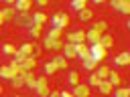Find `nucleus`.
Listing matches in <instances>:
<instances>
[{
    "instance_id": "20e7f679",
    "label": "nucleus",
    "mask_w": 130,
    "mask_h": 97,
    "mask_svg": "<svg viewBox=\"0 0 130 97\" xmlns=\"http://www.w3.org/2000/svg\"><path fill=\"white\" fill-rule=\"evenodd\" d=\"M37 81H39V85H37V95L39 97H49L51 93H49V81H47V75H41V77H37Z\"/></svg>"
},
{
    "instance_id": "393cba45",
    "label": "nucleus",
    "mask_w": 130,
    "mask_h": 97,
    "mask_svg": "<svg viewBox=\"0 0 130 97\" xmlns=\"http://www.w3.org/2000/svg\"><path fill=\"white\" fill-rule=\"evenodd\" d=\"M35 65H37V59H35V57H26V61L22 63V69H24V71H32Z\"/></svg>"
},
{
    "instance_id": "cd10ccee",
    "label": "nucleus",
    "mask_w": 130,
    "mask_h": 97,
    "mask_svg": "<svg viewBox=\"0 0 130 97\" xmlns=\"http://www.w3.org/2000/svg\"><path fill=\"white\" fill-rule=\"evenodd\" d=\"M108 81H110L114 87H120V83H122V81H120V75H118L116 71H110V75H108Z\"/></svg>"
},
{
    "instance_id": "aec40b11",
    "label": "nucleus",
    "mask_w": 130,
    "mask_h": 97,
    "mask_svg": "<svg viewBox=\"0 0 130 97\" xmlns=\"http://www.w3.org/2000/svg\"><path fill=\"white\" fill-rule=\"evenodd\" d=\"M61 34H63V30H61V28H51V30L45 34V38H49V40H59V38H61Z\"/></svg>"
},
{
    "instance_id": "4468645a",
    "label": "nucleus",
    "mask_w": 130,
    "mask_h": 97,
    "mask_svg": "<svg viewBox=\"0 0 130 97\" xmlns=\"http://www.w3.org/2000/svg\"><path fill=\"white\" fill-rule=\"evenodd\" d=\"M63 57H65V59H75V57H77L75 44H71V42H65V44H63Z\"/></svg>"
},
{
    "instance_id": "a19ab883",
    "label": "nucleus",
    "mask_w": 130,
    "mask_h": 97,
    "mask_svg": "<svg viewBox=\"0 0 130 97\" xmlns=\"http://www.w3.org/2000/svg\"><path fill=\"white\" fill-rule=\"evenodd\" d=\"M49 97H61V91H51V95Z\"/></svg>"
},
{
    "instance_id": "423d86ee",
    "label": "nucleus",
    "mask_w": 130,
    "mask_h": 97,
    "mask_svg": "<svg viewBox=\"0 0 130 97\" xmlns=\"http://www.w3.org/2000/svg\"><path fill=\"white\" fill-rule=\"evenodd\" d=\"M75 51H77V59H79L81 63L87 61V59H91V55H89V44L79 42V44H75Z\"/></svg>"
},
{
    "instance_id": "1a4fd4ad",
    "label": "nucleus",
    "mask_w": 130,
    "mask_h": 97,
    "mask_svg": "<svg viewBox=\"0 0 130 97\" xmlns=\"http://www.w3.org/2000/svg\"><path fill=\"white\" fill-rule=\"evenodd\" d=\"M100 38H102V32H98L95 28L85 30V40H87V44H95V42H100Z\"/></svg>"
},
{
    "instance_id": "b1692460",
    "label": "nucleus",
    "mask_w": 130,
    "mask_h": 97,
    "mask_svg": "<svg viewBox=\"0 0 130 97\" xmlns=\"http://www.w3.org/2000/svg\"><path fill=\"white\" fill-rule=\"evenodd\" d=\"M100 44H102L104 48H110V46L114 44V38H112L110 34H106V32H104V34H102V38H100Z\"/></svg>"
},
{
    "instance_id": "dca6fc26",
    "label": "nucleus",
    "mask_w": 130,
    "mask_h": 97,
    "mask_svg": "<svg viewBox=\"0 0 130 97\" xmlns=\"http://www.w3.org/2000/svg\"><path fill=\"white\" fill-rule=\"evenodd\" d=\"M112 89H114V85H112L108 79H104V81L100 83V87H98V91H100L102 95H110V93H112Z\"/></svg>"
},
{
    "instance_id": "2f4dec72",
    "label": "nucleus",
    "mask_w": 130,
    "mask_h": 97,
    "mask_svg": "<svg viewBox=\"0 0 130 97\" xmlns=\"http://www.w3.org/2000/svg\"><path fill=\"white\" fill-rule=\"evenodd\" d=\"M10 85H12V87H16V89H18V87H24V77H22V75L12 77V79H10Z\"/></svg>"
},
{
    "instance_id": "e433bc0d",
    "label": "nucleus",
    "mask_w": 130,
    "mask_h": 97,
    "mask_svg": "<svg viewBox=\"0 0 130 97\" xmlns=\"http://www.w3.org/2000/svg\"><path fill=\"white\" fill-rule=\"evenodd\" d=\"M120 2H122V0H112V2H110V8H112V10H120Z\"/></svg>"
},
{
    "instance_id": "72a5a7b5",
    "label": "nucleus",
    "mask_w": 130,
    "mask_h": 97,
    "mask_svg": "<svg viewBox=\"0 0 130 97\" xmlns=\"http://www.w3.org/2000/svg\"><path fill=\"white\" fill-rule=\"evenodd\" d=\"M2 53L12 57V55L16 53V46H14V44H10V42H4V44H2Z\"/></svg>"
},
{
    "instance_id": "9b49d317",
    "label": "nucleus",
    "mask_w": 130,
    "mask_h": 97,
    "mask_svg": "<svg viewBox=\"0 0 130 97\" xmlns=\"http://www.w3.org/2000/svg\"><path fill=\"white\" fill-rule=\"evenodd\" d=\"M63 44H65V42H61V40H49V38H43V46H45L47 51H59V48H63Z\"/></svg>"
},
{
    "instance_id": "a211bd4d",
    "label": "nucleus",
    "mask_w": 130,
    "mask_h": 97,
    "mask_svg": "<svg viewBox=\"0 0 130 97\" xmlns=\"http://www.w3.org/2000/svg\"><path fill=\"white\" fill-rule=\"evenodd\" d=\"M32 20H35V24H41V26H43V24L49 20V16H47L45 12H41V10H39V12H35V14H32Z\"/></svg>"
},
{
    "instance_id": "f03ea898",
    "label": "nucleus",
    "mask_w": 130,
    "mask_h": 97,
    "mask_svg": "<svg viewBox=\"0 0 130 97\" xmlns=\"http://www.w3.org/2000/svg\"><path fill=\"white\" fill-rule=\"evenodd\" d=\"M65 42H71V44H79V42H85V30L73 28L71 32H67V36H65Z\"/></svg>"
},
{
    "instance_id": "f3484780",
    "label": "nucleus",
    "mask_w": 130,
    "mask_h": 97,
    "mask_svg": "<svg viewBox=\"0 0 130 97\" xmlns=\"http://www.w3.org/2000/svg\"><path fill=\"white\" fill-rule=\"evenodd\" d=\"M104 79H100V75L93 71V73H89V77H87V85L89 87H100V83H102Z\"/></svg>"
},
{
    "instance_id": "412c9836",
    "label": "nucleus",
    "mask_w": 130,
    "mask_h": 97,
    "mask_svg": "<svg viewBox=\"0 0 130 97\" xmlns=\"http://www.w3.org/2000/svg\"><path fill=\"white\" fill-rule=\"evenodd\" d=\"M67 83H69L71 87L79 85V73H77V71H69V73H67Z\"/></svg>"
},
{
    "instance_id": "9d476101",
    "label": "nucleus",
    "mask_w": 130,
    "mask_h": 97,
    "mask_svg": "<svg viewBox=\"0 0 130 97\" xmlns=\"http://www.w3.org/2000/svg\"><path fill=\"white\" fill-rule=\"evenodd\" d=\"M57 71H59V67H57V63H55L53 59L43 63V75H47V77H49V75H55Z\"/></svg>"
},
{
    "instance_id": "37998d69",
    "label": "nucleus",
    "mask_w": 130,
    "mask_h": 97,
    "mask_svg": "<svg viewBox=\"0 0 130 97\" xmlns=\"http://www.w3.org/2000/svg\"><path fill=\"white\" fill-rule=\"evenodd\" d=\"M128 91H130V87H128Z\"/></svg>"
},
{
    "instance_id": "c756f323",
    "label": "nucleus",
    "mask_w": 130,
    "mask_h": 97,
    "mask_svg": "<svg viewBox=\"0 0 130 97\" xmlns=\"http://www.w3.org/2000/svg\"><path fill=\"white\" fill-rule=\"evenodd\" d=\"M91 28H95L98 32H102V34H104V30H108V22H106V20H95Z\"/></svg>"
},
{
    "instance_id": "c03bdc74",
    "label": "nucleus",
    "mask_w": 130,
    "mask_h": 97,
    "mask_svg": "<svg viewBox=\"0 0 130 97\" xmlns=\"http://www.w3.org/2000/svg\"><path fill=\"white\" fill-rule=\"evenodd\" d=\"M16 97H18V95H16Z\"/></svg>"
},
{
    "instance_id": "5701e85b",
    "label": "nucleus",
    "mask_w": 130,
    "mask_h": 97,
    "mask_svg": "<svg viewBox=\"0 0 130 97\" xmlns=\"http://www.w3.org/2000/svg\"><path fill=\"white\" fill-rule=\"evenodd\" d=\"M91 16H93V12H91L89 8H85V10L77 12V18H79L81 22H87V20H91Z\"/></svg>"
},
{
    "instance_id": "79ce46f5",
    "label": "nucleus",
    "mask_w": 130,
    "mask_h": 97,
    "mask_svg": "<svg viewBox=\"0 0 130 97\" xmlns=\"http://www.w3.org/2000/svg\"><path fill=\"white\" fill-rule=\"evenodd\" d=\"M126 28H128V30H130V18H128V20H126Z\"/></svg>"
},
{
    "instance_id": "6ab92c4d",
    "label": "nucleus",
    "mask_w": 130,
    "mask_h": 97,
    "mask_svg": "<svg viewBox=\"0 0 130 97\" xmlns=\"http://www.w3.org/2000/svg\"><path fill=\"white\" fill-rule=\"evenodd\" d=\"M41 30H43V26H41V24H32L30 28H26V34H28V36H32V38H39V36H41Z\"/></svg>"
},
{
    "instance_id": "2eb2a0df",
    "label": "nucleus",
    "mask_w": 130,
    "mask_h": 97,
    "mask_svg": "<svg viewBox=\"0 0 130 97\" xmlns=\"http://www.w3.org/2000/svg\"><path fill=\"white\" fill-rule=\"evenodd\" d=\"M28 8H30V0H16L14 2L16 12H28Z\"/></svg>"
},
{
    "instance_id": "7ed1b4c3",
    "label": "nucleus",
    "mask_w": 130,
    "mask_h": 97,
    "mask_svg": "<svg viewBox=\"0 0 130 97\" xmlns=\"http://www.w3.org/2000/svg\"><path fill=\"white\" fill-rule=\"evenodd\" d=\"M14 22H16L18 26H24V28H30V26L35 24V20H32V14H28V12H16V18H14Z\"/></svg>"
},
{
    "instance_id": "4c0bfd02",
    "label": "nucleus",
    "mask_w": 130,
    "mask_h": 97,
    "mask_svg": "<svg viewBox=\"0 0 130 97\" xmlns=\"http://www.w3.org/2000/svg\"><path fill=\"white\" fill-rule=\"evenodd\" d=\"M39 55H41V46H37V44H35V51H32V55H30V57H35V59H37Z\"/></svg>"
},
{
    "instance_id": "f704fd0d",
    "label": "nucleus",
    "mask_w": 130,
    "mask_h": 97,
    "mask_svg": "<svg viewBox=\"0 0 130 97\" xmlns=\"http://www.w3.org/2000/svg\"><path fill=\"white\" fill-rule=\"evenodd\" d=\"M12 61H16V63H20V65H22V63L26 61V55H24L20 48H16V53L12 55Z\"/></svg>"
},
{
    "instance_id": "7c9ffc66",
    "label": "nucleus",
    "mask_w": 130,
    "mask_h": 97,
    "mask_svg": "<svg viewBox=\"0 0 130 97\" xmlns=\"http://www.w3.org/2000/svg\"><path fill=\"white\" fill-rule=\"evenodd\" d=\"M18 48H20V51H22L26 57H30V55H32V51H35V44H30V42H22Z\"/></svg>"
},
{
    "instance_id": "c85d7f7f",
    "label": "nucleus",
    "mask_w": 130,
    "mask_h": 97,
    "mask_svg": "<svg viewBox=\"0 0 130 97\" xmlns=\"http://www.w3.org/2000/svg\"><path fill=\"white\" fill-rule=\"evenodd\" d=\"M112 97H130V91H128V87H116Z\"/></svg>"
},
{
    "instance_id": "58836bf2",
    "label": "nucleus",
    "mask_w": 130,
    "mask_h": 97,
    "mask_svg": "<svg viewBox=\"0 0 130 97\" xmlns=\"http://www.w3.org/2000/svg\"><path fill=\"white\" fill-rule=\"evenodd\" d=\"M61 97H75L71 91H61Z\"/></svg>"
},
{
    "instance_id": "39448f33",
    "label": "nucleus",
    "mask_w": 130,
    "mask_h": 97,
    "mask_svg": "<svg viewBox=\"0 0 130 97\" xmlns=\"http://www.w3.org/2000/svg\"><path fill=\"white\" fill-rule=\"evenodd\" d=\"M89 55H91V59H93L95 63H100V61H104V57H106V48H104L100 42L89 44Z\"/></svg>"
},
{
    "instance_id": "6e6552de",
    "label": "nucleus",
    "mask_w": 130,
    "mask_h": 97,
    "mask_svg": "<svg viewBox=\"0 0 130 97\" xmlns=\"http://www.w3.org/2000/svg\"><path fill=\"white\" fill-rule=\"evenodd\" d=\"M14 18H16L14 6H6V8L0 10V20H2V22H4V20H14Z\"/></svg>"
},
{
    "instance_id": "473e14b6",
    "label": "nucleus",
    "mask_w": 130,
    "mask_h": 97,
    "mask_svg": "<svg viewBox=\"0 0 130 97\" xmlns=\"http://www.w3.org/2000/svg\"><path fill=\"white\" fill-rule=\"evenodd\" d=\"M120 14H126V16H130V0H122L120 2V10H118Z\"/></svg>"
},
{
    "instance_id": "f8f14e48",
    "label": "nucleus",
    "mask_w": 130,
    "mask_h": 97,
    "mask_svg": "<svg viewBox=\"0 0 130 97\" xmlns=\"http://www.w3.org/2000/svg\"><path fill=\"white\" fill-rule=\"evenodd\" d=\"M0 77H2V79H6V81H10L12 77H16L14 67H12V65H4V67L0 69Z\"/></svg>"
},
{
    "instance_id": "0eeeda50",
    "label": "nucleus",
    "mask_w": 130,
    "mask_h": 97,
    "mask_svg": "<svg viewBox=\"0 0 130 97\" xmlns=\"http://www.w3.org/2000/svg\"><path fill=\"white\" fill-rule=\"evenodd\" d=\"M71 93L75 97H89V85L87 83H79V85L71 87Z\"/></svg>"
},
{
    "instance_id": "f257e3e1",
    "label": "nucleus",
    "mask_w": 130,
    "mask_h": 97,
    "mask_svg": "<svg viewBox=\"0 0 130 97\" xmlns=\"http://www.w3.org/2000/svg\"><path fill=\"white\" fill-rule=\"evenodd\" d=\"M69 24V18H67V14L65 12H55L53 16H51V28H65Z\"/></svg>"
},
{
    "instance_id": "ddd939ff",
    "label": "nucleus",
    "mask_w": 130,
    "mask_h": 97,
    "mask_svg": "<svg viewBox=\"0 0 130 97\" xmlns=\"http://www.w3.org/2000/svg\"><path fill=\"white\" fill-rule=\"evenodd\" d=\"M114 65H116V67H126V65H130V53H120V55H116Z\"/></svg>"
},
{
    "instance_id": "4be33fe9",
    "label": "nucleus",
    "mask_w": 130,
    "mask_h": 97,
    "mask_svg": "<svg viewBox=\"0 0 130 97\" xmlns=\"http://www.w3.org/2000/svg\"><path fill=\"white\" fill-rule=\"evenodd\" d=\"M69 6H71L73 10H77V12H81V10L87 8V2H85V0H73V2H69Z\"/></svg>"
},
{
    "instance_id": "ea45409f",
    "label": "nucleus",
    "mask_w": 130,
    "mask_h": 97,
    "mask_svg": "<svg viewBox=\"0 0 130 97\" xmlns=\"http://www.w3.org/2000/svg\"><path fill=\"white\" fill-rule=\"evenodd\" d=\"M37 6H39V8H43V6H47V0H37Z\"/></svg>"
},
{
    "instance_id": "bb28decb",
    "label": "nucleus",
    "mask_w": 130,
    "mask_h": 97,
    "mask_svg": "<svg viewBox=\"0 0 130 97\" xmlns=\"http://www.w3.org/2000/svg\"><path fill=\"white\" fill-rule=\"evenodd\" d=\"M81 65H83V69H85L87 73H93V71H95V67H98V63H95L93 59H87V61H83Z\"/></svg>"
},
{
    "instance_id": "c9c22d12",
    "label": "nucleus",
    "mask_w": 130,
    "mask_h": 97,
    "mask_svg": "<svg viewBox=\"0 0 130 97\" xmlns=\"http://www.w3.org/2000/svg\"><path fill=\"white\" fill-rule=\"evenodd\" d=\"M95 73L100 75V79H108V75H110V69L102 65V67H98V69H95Z\"/></svg>"
},
{
    "instance_id": "a878e982",
    "label": "nucleus",
    "mask_w": 130,
    "mask_h": 97,
    "mask_svg": "<svg viewBox=\"0 0 130 97\" xmlns=\"http://www.w3.org/2000/svg\"><path fill=\"white\" fill-rule=\"evenodd\" d=\"M53 61L57 63V67H59V69H63V71L67 69V59H65L63 55H55V57H53Z\"/></svg>"
}]
</instances>
